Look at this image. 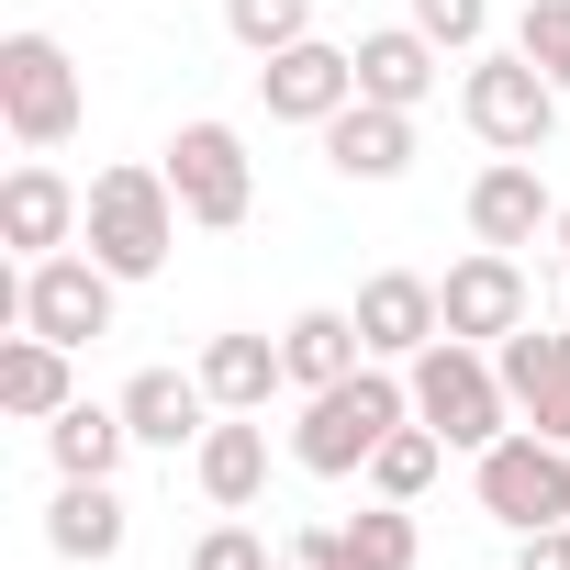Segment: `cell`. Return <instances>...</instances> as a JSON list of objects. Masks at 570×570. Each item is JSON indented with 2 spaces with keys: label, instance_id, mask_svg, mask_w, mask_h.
I'll return each instance as SVG.
<instances>
[{
  "label": "cell",
  "instance_id": "obj_15",
  "mask_svg": "<svg viewBox=\"0 0 570 570\" xmlns=\"http://www.w3.org/2000/svg\"><path fill=\"white\" fill-rule=\"evenodd\" d=\"M112 403H124L135 448H202V436H213V414H224V403L202 392V370H135Z\"/></svg>",
  "mask_w": 570,
  "mask_h": 570
},
{
  "label": "cell",
  "instance_id": "obj_25",
  "mask_svg": "<svg viewBox=\"0 0 570 570\" xmlns=\"http://www.w3.org/2000/svg\"><path fill=\"white\" fill-rule=\"evenodd\" d=\"M224 35H235L246 57H279V46L314 35V0H224Z\"/></svg>",
  "mask_w": 570,
  "mask_h": 570
},
{
  "label": "cell",
  "instance_id": "obj_30",
  "mask_svg": "<svg viewBox=\"0 0 570 570\" xmlns=\"http://www.w3.org/2000/svg\"><path fill=\"white\" fill-rule=\"evenodd\" d=\"M279 570H370L347 548V525H303V537H279Z\"/></svg>",
  "mask_w": 570,
  "mask_h": 570
},
{
  "label": "cell",
  "instance_id": "obj_12",
  "mask_svg": "<svg viewBox=\"0 0 570 570\" xmlns=\"http://www.w3.org/2000/svg\"><path fill=\"white\" fill-rule=\"evenodd\" d=\"M358 336H370V358H425L436 336H448V314H436V279L425 268H381V279H358Z\"/></svg>",
  "mask_w": 570,
  "mask_h": 570
},
{
  "label": "cell",
  "instance_id": "obj_24",
  "mask_svg": "<svg viewBox=\"0 0 570 570\" xmlns=\"http://www.w3.org/2000/svg\"><path fill=\"white\" fill-rule=\"evenodd\" d=\"M436 459H448V436L414 414V425H392V436H381V459H370V492H381V503H425Z\"/></svg>",
  "mask_w": 570,
  "mask_h": 570
},
{
  "label": "cell",
  "instance_id": "obj_23",
  "mask_svg": "<svg viewBox=\"0 0 570 570\" xmlns=\"http://www.w3.org/2000/svg\"><path fill=\"white\" fill-rule=\"evenodd\" d=\"M124 448H135L124 403H68V414L46 425V459H57V481H112V470H124Z\"/></svg>",
  "mask_w": 570,
  "mask_h": 570
},
{
  "label": "cell",
  "instance_id": "obj_2",
  "mask_svg": "<svg viewBox=\"0 0 570 570\" xmlns=\"http://www.w3.org/2000/svg\"><path fill=\"white\" fill-rule=\"evenodd\" d=\"M179 190H168V168H101L90 179V224H79V246L112 268V279H157L168 268V246H179Z\"/></svg>",
  "mask_w": 570,
  "mask_h": 570
},
{
  "label": "cell",
  "instance_id": "obj_27",
  "mask_svg": "<svg viewBox=\"0 0 570 570\" xmlns=\"http://www.w3.org/2000/svg\"><path fill=\"white\" fill-rule=\"evenodd\" d=\"M190 570H279V548L246 525V514H224V525H202V548H190Z\"/></svg>",
  "mask_w": 570,
  "mask_h": 570
},
{
  "label": "cell",
  "instance_id": "obj_20",
  "mask_svg": "<svg viewBox=\"0 0 570 570\" xmlns=\"http://www.w3.org/2000/svg\"><path fill=\"white\" fill-rule=\"evenodd\" d=\"M202 392L224 414H268V392H292V358H279V336H213L202 347Z\"/></svg>",
  "mask_w": 570,
  "mask_h": 570
},
{
  "label": "cell",
  "instance_id": "obj_6",
  "mask_svg": "<svg viewBox=\"0 0 570 570\" xmlns=\"http://www.w3.org/2000/svg\"><path fill=\"white\" fill-rule=\"evenodd\" d=\"M470 492H481V514L492 525H570V448L559 436H537V425H514V436H492L481 459H470Z\"/></svg>",
  "mask_w": 570,
  "mask_h": 570
},
{
  "label": "cell",
  "instance_id": "obj_9",
  "mask_svg": "<svg viewBox=\"0 0 570 570\" xmlns=\"http://www.w3.org/2000/svg\"><path fill=\"white\" fill-rule=\"evenodd\" d=\"M436 314H448V336H470V347H503L514 325H537L525 257H514V246H470V257L436 279Z\"/></svg>",
  "mask_w": 570,
  "mask_h": 570
},
{
  "label": "cell",
  "instance_id": "obj_7",
  "mask_svg": "<svg viewBox=\"0 0 570 570\" xmlns=\"http://www.w3.org/2000/svg\"><path fill=\"white\" fill-rule=\"evenodd\" d=\"M157 168H168L179 213H190V224H213V235L257 213V157H246V135H235V124H213V112H202V124H179Z\"/></svg>",
  "mask_w": 570,
  "mask_h": 570
},
{
  "label": "cell",
  "instance_id": "obj_8",
  "mask_svg": "<svg viewBox=\"0 0 570 570\" xmlns=\"http://www.w3.org/2000/svg\"><path fill=\"white\" fill-rule=\"evenodd\" d=\"M112 292H124V279H112L90 246L23 257V336H57V347H101V336H112Z\"/></svg>",
  "mask_w": 570,
  "mask_h": 570
},
{
  "label": "cell",
  "instance_id": "obj_1",
  "mask_svg": "<svg viewBox=\"0 0 570 570\" xmlns=\"http://www.w3.org/2000/svg\"><path fill=\"white\" fill-rule=\"evenodd\" d=\"M392 425H414V381H403L392 358H358L347 381L303 392L292 459H303L314 481H347V470H370V459H381V436H392Z\"/></svg>",
  "mask_w": 570,
  "mask_h": 570
},
{
  "label": "cell",
  "instance_id": "obj_21",
  "mask_svg": "<svg viewBox=\"0 0 570 570\" xmlns=\"http://www.w3.org/2000/svg\"><path fill=\"white\" fill-rule=\"evenodd\" d=\"M68 358H79V347H57V336H12V347H0V403H12L23 425H57V414L79 403Z\"/></svg>",
  "mask_w": 570,
  "mask_h": 570
},
{
  "label": "cell",
  "instance_id": "obj_22",
  "mask_svg": "<svg viewBox=\"0 0 570 570\" xmlns=\"http://www.w3.org/2000/svg\"><path fill=\"white\" fill-rule=\"evenodd\" d=\"M279 358H292V392H325V381H347V370L370 358V336H358V314L314 303V314L279 325Z\"/></svg>",
  "mask_w": 570,
  "mask_h": 570
},
{
  "label": "cell",
  "instance_id": "obj_26",
  "mask_svg": "<svg viewBox=\"0 0 570 570\" xmlns=\"http://www.w3.org/2000/svg\"><path fill=\"white\" fill-rule=\"evenodd\" d=\"M347 548H358L370 570H414V503H370V514L347 525Z\"/></svg>",
  "mask_w": 570,
  "mask_h": 570
},
{
  "label": "cell",
  "instance_id": "obj_19",
  "mask_svg": "<svg viewBox=\"0 0 570 570\" xmlns=\"http://www.w3.org/2000/svg\"><path fill=\"white\" fill-rule=\"evenodd\" d=\"M190 481L213 492V514H246V503L268 492V425H257V414H224V425L190 448Z\"/></svg>",
  "mask_w": 570,
  "mask_h": 570
},
{
  "label": "cell",
  "instance_id": "obj_17",
  "mask_svg": "<svg viewBox=\"0 0 570 570\" xmlns=\"http://www.w3.org/2000/svg\"><path fill=\"white\" fill-rule=\"evenodd\" d=\"M436 35H414V23H381V35H358V101H392V112H425L436 101Z\"/></svg>",
  "mask_w": 570,
  "mask_h": 570
},
{
  "label": "cell",
  "instance_id": "obj_3",
  "mask_svg": "<svg viewBox=\"0 0 570 570\" xmlns=\"http://www.w3.org/2000/svg\"><path fill=\"white\" fill-rule=\"evenodd\" d=\"M403 381H414V414L448 436V448H492V436H514V392H503V358L492 347H470V336H436L425 358H403Z\"/></svg>",
  "mask_w": 570,
  "mask_h": 570
},
{
  "label": "cell",
  "instance_id": "obj_16",
  "mask_svg": "<svg viewBox=\"0 0 570 570\" xmlns=\"http://www.w3.org/2000/svg\"><path fill=\"white\" fill-rule=\"evenodd\" d=\"M325 168L336 179H403L414 168V112H392V101H347L336 124H325Z\"/></svg>",
  "mask_w": 570,
  "mask_h": 570
},
{
  "label": "cell",
  "instance_id": "obj_11",
  "mask_svg": "<svg viewBox=\"0 0 570 570\" xmlns=\"http://www.w3.org/2000/svg\"><path fill=\"white\" fill-rule=\"evenodd\" d=\"M492 358H503L514 414H525L537 436H559V448H570V325H514Z\"/></svg>",
  "mask_w": 570,
  "mask_h": 570
},
{
  "label": "cell",
  "instance_id": "obj_29",
  "mask_svg": "<svg viewBox=\"0 0 570 570\" xmlns=\"http://www.w3.org/2000/svg\"><path fill=\"white\" fill-rule=\"evenodd\" d=\"M514 46H525V57H537V68H548V79L570 90V0H525V23H514Z\"/></svg>",
  "mask_w": 570,
  "mask_h": 570
},
{
  "label": "cell",
  "instance_id": "obj_13",
  "mask_svg": "<svg viewBox=\"0 0 570 570\" xmlns=\"http://www.w3.org/2000/svg\"><path fill=\"white\" fill-rule=\"evenodd\" d=\"M79 224H90V190H68L46 157H23L12 179H0V235H12L23 257H57V246H79Z\"/></svg>",
  "mask_w": 570,
  "mask_h": 570
},
{
  "label": "cell",
  "instance_id": "obj_18",
  "mask_svg": "<svg viewBox=\"0 0 570 570\" xmlns=\"http://www.w3.org/2000/svg\"><path fill=\"white\" fill-rule=\"evenodd\" d=\"M124 537H135V514H124L112 481H57V503H46V548L57 559L101 570V559H124Z\"/></svg>",
  "mask_w": 570,
  "mask_h": 570
},
{
  "label": "cell",
  "instance_id": "obj_28",
  "mask_svg": "<svg viewBox=\"0 0 570 570\" xmlns=\"http://www.w3.org/2000/svg\"><path fill=\"white\" fill-rule=\"evenodd\" d=\"M414 35H436L448 57H481V35H492V0H414Z\"/></svg>",
  "mask_w": 570,
  "mask_h": 570
},
{
  "label": "cell",
  "instance_id": "obj_5",
  "mask_svg": "<svg viewBox=\"0 0 570 570\" xmlns=\"http://www.w3.org/2000/svg\"><path fill=\"white\" fill-rule=\"evenodd\" d=\"M79 112H90V90H79V68H68L57 35H35V23L0 35V124H12L23 157H57L79 135Z\"/></svg>",
  "mask_w": 570,
  "mask_h": 570
},
{
  "label": "cell",
  "instance_id": "obj_31",
  "mask_svg": "<svg viewBox=\"0 0 570 570\" xmlns=\"http://www.w3.org/2000/svg\"><path fill=\"white\" fill-rule=\"evenodd\" d=\"M514 570H570V525H525L514 537Z\"/></svg>",
  "mask_w": 570,
  "mask_h": 570
},
{
  "label": "cell",
  "instance_id": "obj_32",
  "mask_svg": "<svg viewBox=\"0 0 570 570\" xmlns=\"http://www.w3.org/2000/svg\"><path fill=\"white\" fill-rule=\"evenodd\" d=\"M548 235H559V257H570V202H559V224H548Z\"/></svg>",
  "mask_w": 570,
  "mask_h": 570
},
{
  "label": "cell",
  "instance_id": "obj_14",
  "mask_svg": "<svg viewBox=\"0 0 570 570\" xmlns=\"http://www.w3.org/2000/svg\"><path fill=\"white\" fill-rule=\"evenodd\" d=\"M548 224H559V190L537 179V157H492L470 179V235L481 246H537Z\"/></svg>",
  "mask_w": 570,
  "mask_h": 570
},
{
  "label": "cell",
  "instance_id": "obj_4",
  "mask_svg": "<svg viewBox=\"0 0 570 570\" xmlns=\"http://www.w3.org/2000/svg\"><path fill=\"white\" fill-rule=\"evenodd\" d=\"M559 79L525 57V46H503V57H470V79H459V124L492 146V157H548V135H559Z\"/></svg>",
  "mask_w": 570,
  "mask_h": 570
},
{
  "label": "cell",
  "instance_id": "obj_10",
  "mask_svg": "<svg viewBox=\"0 0 570 570\" xmlns=\"http://www.w3.org/2000/svg\"><path fill=\"white\" fill-rule=\"evenodd\" d=\"M257 101H268V124H336L347 101H358V46H325V35H303V46H279V57H257Z\"/></svg>",
  "mask_w": 570,
  "mask_h": 570
}]
</instances>
